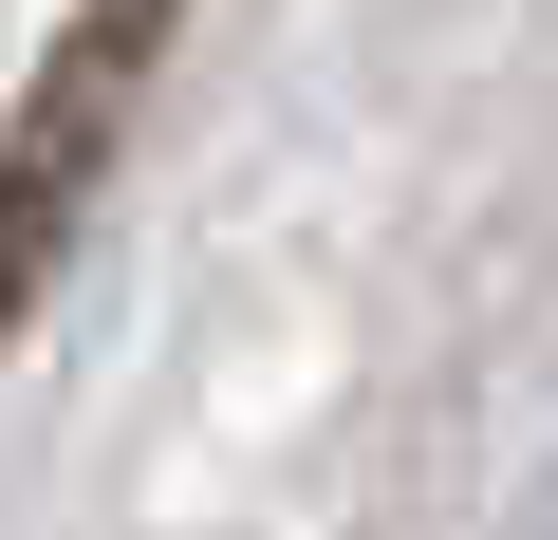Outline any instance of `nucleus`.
Instances as JSON below:
<instances>
[{"instance_id":"nucleus-1","label":"nucleus","mask_w":558,"mask_h":540,"mask_svg":"<svg viewBox=\"0 0 558 540\" xmlns=\"http://www.w3.org/2000/svg\"><path fill=\"white\" fill-rule=\"evenodd\" d=\"M149 38H168V0H94V20H75V57L38 75V131L0 149V317L38 299V261H57V205L94 187V149H112V112H131Z\"/></svg>"}]
</instances>
